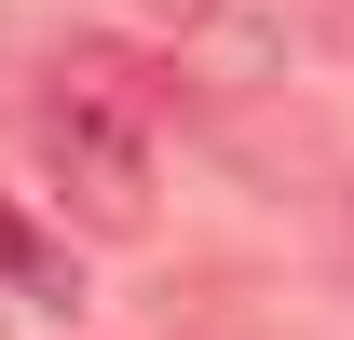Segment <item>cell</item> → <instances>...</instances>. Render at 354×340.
Returning <instances> with one entry per match:
<instances>
[{
	"instance_id": "7a4b0ae2",
	"label": "cell",
	"mask_w": 354,
	"mask_h": 340,
	"mask_svg": "<svg viewBox=\"0 0 354 340\" xmlns=\"http://www.w3.org/2000/svg\"><path fill=\"white\" fill-rule=\"evenodd\" d=\"M0 286H28V299H68V258L41 245V232H28V218L0 205Z\"/></svg>"
},
{
	"instance_id": "6da1fadb",
	"label": "cell",
	"mask_w": 354,
	"mask_h": 340,
	"mask_svg": "<svg viewBox=\"0 0 354 340\" xmlns=\"http://www.w3.org/2000/svg\"><path fill=\"white\" fill-rule=\"evenodd\" d=\"M41 177L82 232H150V95H136L123 55H68L41 95Z\"/></svg>"
},
{
	"instance_id": "3957f363",
	"label": "cell",
	"mask_w": 354,
	"mask_h": 340,
	"mask_svg": "<svg viewBox=\"0 0 354 340\" xmlns=\"http://www.w3.org/2000/svg\"><path fill=\"white\" fill-rule=\"evenodd\" d=\"M150 14H177V28H191V14H218V0H150Z\"/></svg>"
}]
</instances>
